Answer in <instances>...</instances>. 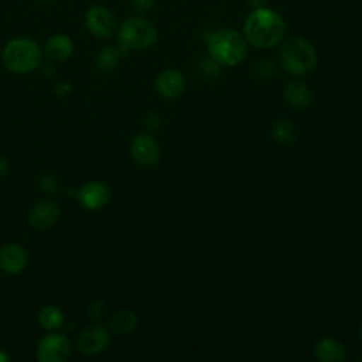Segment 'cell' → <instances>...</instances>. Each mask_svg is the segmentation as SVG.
Returning a JSON list of instances; mask_svg holds the SVG:
<instances>
[{"mask_svg":"<svg viewBox=\"0 0 362 362\" xmlns=\"http://www.w3.org/2000/svg\"><path fill=\"white\" fill-rule=\"evenodd\" d=\"M245 38L257 48H272L280 42L286 33V24L279 13L255 7L245 21Z\"/></svg>","mask_w":362,"mask_h":362,"instance_id":"1","label":"cell"},{"mask_svg":"<svg viewBox=\"0 0 362 362\" xmlns=\"http://www.w3.org/2000/svg\"><path fill=\"white\" fill-rule=\"evenodd\" d=\"M42 51L40 45L27 37H17L10 40L3 51V65L13 74H30L41 64Z\"/></svg>","mask_w":362,"mask_h":362,"instance_id":"2","label":"cell"},{"mask_svg":"<svg viewBox=\"0 0 362 362\" xmlns=\"http://www.w3.org/2000/svg\"><path fill=\"white\" fill-rule=\"evenodd\" d=\"M208 51L211 58L219 65L235 66L246 57V38L236 30L222 28L211 34L208 40Z\"/></svg>","mask_w":362,"mask_h":362,"instance_id":"3","label":"cell"},{"mask_svg":"<svg viewBox=\"0 0 362 362\" xmlns=\"http://www.w3.org/2000/svg\"><path fill=\"white\" fill-rule=\"evenodd\" d=\"M280 62L286 72L301 76L314 69L317 64V52L308 40L291 37L281 45Z\"/></svg>","mask_w":362,"mask_h":362,"instance_id":"4","label":"cell"},{"mask_svg":"<svg viewBox=\"0 0 362 362\" xmlns=\"http://www.w3.org/2000/svg\"><path fill=\"white\" fill-rule=\"evenodd\" d=\"M119 45L124 51H139L148 48L157 40V28L156 25L139 16H133L126 18L119 27Z\"/></svg>","mask_w":362,"mask_h":362,"instance_id":"5","label":"cell"},{"mask_svg":"<svg viewBox=\"0 0 362 362\" xmlns=\"http://www.w3.org/2000/svg\"><path fill=\"white\" fill-rule=\"evenodd\" d=\"M72 352V346L65 334L48 331L37 344V359L40 362H65Z\"/></svg>","mask_w":362,"mask_h":362,"instance_id":"6","label":"cell"},{"mask_svg":"<svg viewBox=\"0 0 362 362\" xmlns=\"http://www.w3.org/2000/svg\"><path fill=\"white\" fill-rule=\"evenodd\" d=\"M76 198L82 208L88 211H98L106 206L110 201V188L102 181H86L79 187Z\"/></svg>","mask_w":362,"mask_h":362,"instance_id":"7","label":"cell"},{"mask_svg":"<svg viewBox=\"0 0 362 362\" xmlns=\"http://www.w3.org/2000/svg\"><path fill=\"white\" fill-rule=\"evenodd\" d=\"M85 24L90 34L98 38H107L115 30V16L103 6H92L85 16Z\"/></svg>","mask_w":362,"mask_h":362,"instance_id":"8","label":"cell"},{"mask_svg":"<svg viewBox=\"0 0 362 362\" xmlns=\"http://www.w3.org/2000/svg\"><path fill=\"white\" fill-rule=\"evenodd\" d=\"M130 153L140 165H153L158 161L160 146L150 134H136L130 143Z\"/></svg>","mask_w":362,"mask_h":362,"instance_id":"9","label":"cell"},{"mask_svg":"<svg viewBox=\"0 0 362 362\" xmlns=\"http://www.w3.org/2000/svg\"><path fill=\"white\" fill-rule=\"evenodd\" d=\"M109 334L100 325L85 328L76 338V346L83 355H98L106 349Z\"/></svg>","mask_w":362,"mask_h":362,"instance_id":"10","label":"cell"},{"mask_svg":"<svg viewBox=\"0 0 362 362\" xmlns=\"http://www.w3.org/2000/svg\"><path fill=\"white\" fill-rule=\"evenodd\" d=\"M59 206L52 199H42L37 202L28 215V222L35 229H48L59 219Z\"/></svg>","mask_w":362,"mask_h":362,"instance_id":"11","label":"cell"},{"mask_svg":"<svg viewBox=\"0 0 362 362\" xmlns=\"http://www.w3.org/2000/svg\"><path fill=\"white\" fill-rule=\"evenodd\" d=\"M27 264V253L17 243H6L0 247V270L6 274H18Z\"/></svg>","mask_w":362,"mask_h":362,"instance_id":"12","label":"cell"},{"mask_svg":"<svg viewBox=\"0 0 362 362\" xmlns=\"http://www.w3.org/2000/svg\"><path fill=\"white\" fill-rule=\"evenodd\" d=\"M156 88L163 98L175 99L185 90V79L177 69H165L156 79Z\"/></svg>","mask_w":362,"mask_h":362,"instance_id":"13","label":"cell"},{"mask_svg":"<svg viewBox=\"0 0 362 362\" xmlns=\"http://www.w3.org/2000/svg\"><path fill=\"white\" fill-rule=\"evenodd\" d=\"M74 44L69 37L64 34H55L49 37L44 47V54L48 61L52 62H62L72 55Z\"/></svg>","mask_w":362,"mask_h":362,"instance_id":"14","label":"cell"},{"mask_svg":"<svg viewBox=\"0 0 362 362\" xmlns=\"http://www.w3.org/2000/svg\"><path fill=\"white\" fill-rule=\"evenodd\" d=\"M286 102L294 109H305L311 102V93L308 86L301 81H291L286 83L283 89Z\"/></svg>","mask_w":362,"mask_h":362,"instance_id":"15","label":"cell"},{"mask_svg":"<svg viewBox=\"0 0 362 362\" xmlns=\"http://www.w3.org/2000/svg\"><path fill=\"white\" fill-rule=\"evenodd\" d=\"M314 355L318 361L324 362H337L345 358L342 345L334 338H321L314 349Z\"/></svg>","mask_w":362,"mask_h":362,"instance_id":"16","label":"cell"},{"mask_svg":"<svg viewBox=\"0 0 362 362\" xmlns=\"http://www.w3.org/2000/svg\"><path fill=\"white\" fill-rule=\"evenodd\" d=\"M137 325V315L130 310H119L109 317V328L116 334H129Z\"/></svg>","mask_w":362,"mask_h":362,"instance_id":"17","label":"cell"},{"mask_svg":"<svg viewBox=\"0 0 362 362\" xmlns=\"http://www.w3.org/2000/svg\"><path fill=\"white\" fill-rule=\"evenodd\" d=\"M38 324L45 331H58L64 324V313L54 304L44 305L38 313Z\"/></svg>","mask_w":362,"mask_h":362,"instance_id":"18","label":"cell"},{"mask_svg":"<svg viewBox=\"0 0 362 362\" xmlns=\"http://www.w3.org/2000/svg\"><path fill=\"white\" fill-rule=\"evenodd\" d=\"M126 54L127 52L122 47H112V45L105 47L103 49L99 51L96 57V66L103 72L112 71L119 64V59Z\"/></svg>","mask_w":362,"mask_h":362,"instance_id":"19","label":"cell"},{"mask_svg":"<svg viewBox=\"0 0 362 362\" xmlns=\"http://www.w3.org/2000/svg\"><path fill=\"white\" fill-rule=\"evenodd\" d=\"M273 136L279 143L290 144L296 139V127L290 120H277L273 123Z\"/></svg>","mask_w":362,"mask_h":362,"instance_id":"20","label":"cell"},{"mask_svg":"<svg viewBox=\"0 0 362 362\" xmlns=\"http://www.w3.org/2000/svg\"><path fill=\"white\" fill-rule=\"evenodd\" d=\"M89 317L93 318V320H102L106 314V305L103 301H93L90 305H89Z\"/></svg>","mask_w":362,"mask_h":362,"instance_id":"21","label":"cell"},{"mask_svg":"<svg viewBox=\"0 0 362 362\" xmlns=\"http://www.w3.org/2000/svg\"><path fill=\"white\" fill-rule=\"evenodd\" d=\"M41 187H42L45 191H48L49 194H54L55 188H58V185H57L55 180H54L51 175H45V177L42 178V181H41Z\"/></svg>","mask_w":362,"mask_h":362,"instance_id":"22","label":"cell"},{"mask_svg":"<svg viewBox=\"0 0 362 362\" xmlns=\"http://www.w3.org/2000/svg\"><path fill=\"white\" fill-rule=\"evenodd\" d=\"M133 3V7L137 10V11H147L151 8V6L154 4V0H132Z\"/></svg>","mask_w":362,"mask_h":362,"instance_id":"23","label":"cell"},{"mask_svg":"<svg viewBox=\"0 0 362 362\" xmlns=\"http://www.w3.org/2000/svg\"><path fill=\"white\" fill-rule=\"evenodd\" d=\"M54 90L58 96H66L71 93V85L68 82H59L54 86Z\"/></svg>","mask_w":362,"mask_h":362,"instance_id":"24","label":"cell"},{"mask_svg":"<svg viewBox=\"0 0 362 362\" xmlns=\"http://www.w3.org/2000/svg\"><path fill=\"white\" fill-rule=\"evenodd\" d=\"M38 68L41 69V74H42L44 76H52V75H54V72H55V69H54V65H52V61H48V62H41Z\"/></svg>","mask_w":362,"mask_h":362,"instance_id":"25","label":"cell"},{"mask_svg":"<svg viewBox=\"0 0 362 362\" xmlns=\"http://www.w3.org/2000/svg\"><path fill=\"white\" fill-rule=\"evenodd\" d=\"M8 173V161L4 157H0V177H4Z\"/></svg>","mask_w":362,"mask_h":362,"instance_id":"26","label":"cell"},{"mask_svg":"<svg viewBox=\"0 0 362 362\" xmlns=\"http://www.w3.org/2000/svg\"><path fill=\"white\" fill-rule=\"evenodd\" d=\"M10 359H11V356L7 354V351L0 348V362H8Z\"/></svg>","mask_w":362,"mask_h":362,"instance_id":"27","label":"cell"},{"mask_svg":"<svg viewBox=\"0 0 362 362\" xmlns=\"http://www.w3.org/2000/svg\"><path fill=\"white\" fill-rule=\"evenodd\" d=\"M253 7H263L267 0H249Z\"/></svg>","mask_w":362,"mask_h":362,"instance_id":"28","label":"cell"},{"mask_svg":"<svg viewBox=\"0 0 362 362\" xmlns=\"http://www.w3.org/2000/svg\"><path fill=\"white\" fill-rule=\"evenodd\" d=\"M359 338H361V341H362V327H361V329H359Z\"/></svg>","mask_w":362,"mask_h":362,"instance_id":"29","label":"cell"},{"mask_svg":"<svg viewBox=\"0 0 362 362\" xmlns=\"http://www.w3.org/2000/svg\"><path fill=\"white\" fill-rule=\"evenodd\" d=\"M41 1H44V3H47V1H51V0H41Z\"/></svg>","mask_w":362,"mask_h":362,"instance_id":"30","label":"cell"}]
</instances>
